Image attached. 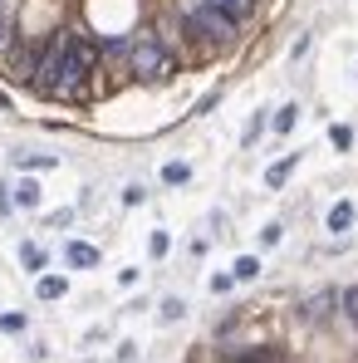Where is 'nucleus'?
I'll use <instances>...</instances> for the list:
<instances>
[{
    "instance_id": "1",
    "label": "nucleus",
    "mask_w": 358,
    "mask_h": 363,
    "mask_svg": "<svg viewBox=\"0 0 358 363\" xmlns=\"http://www.w3.org/2000/svg\"><path fill=\"white\" fill-rule=\"evenodd\" d=\"M93 59H98V49H93V39H84V35H64V55H59V79H55V98H69V93H79L84 89V79H88V69H93Z\"/></svg>"
},
{
    "instance_id": "2",
    "label": "nucleus",
    "mask_w": 358,
    "mask_h": 363,
    "mask_svg": "<svg viewBox=\"0 0 358 363\" xmlns=\"http://www.w3.org/2000/svg\"><path fill=\"white\" fill-rule=\"evenodd\" d=\"M187 30H191V35H201V39H211V44H226V39L236 35V20H231L221 6H191Z\"/></svg>"
},
{
    "instance_id": "3",
    "label": "nucleus",
    "mask_w": 358,
    "mask_h": 363,
    "mask_svg": "<svg viewBox=\"0 0 358 363\" xmlns=\"http://www.w3.org/2000/svg\"><path fill=\"white\" fill-rule=\"evenodd\" d=\"M128 64H133L138 79H158V74L167 69V49H162V39H158V35L133 39V44H128Z\"/></svg>"
},
{
    "instance_id": "4",
    "label": "nucleus",
    "mask_w": 358,
    "mask_h": 363,
    "mask_svg": "<svg viewBox=\"0 0 358 363\" xmlns=\"http://www.w3.org/2000/svg\"><path fill=\"white\" fill-rule=\"evenodd\" d=\"M39 55H44V49H39L35 39H15V44H10V55H6L10 79H15V84H35V74H39Z\"/></svg>"
},
{
    "instance_id": "5",
    "label": "nucleus",
    "mask_w": 358,
    "mask_h": 363,
    "mask_svg": "<svg viewBox=\"0 0 358 363\" xmlns=\"http://www.w3.org/2000/svg\"><path fill=\"white\" fill-rule=\"evenodd\" d=\"M64 261H69V266H79V270H88V266H98V250H93V245H84V241H69V245H64Z\"/></svg>"
},
{
    "instance_id": "6",
    "label": "nucleus",
    "mask_w": 358,
    "mask_h": 363,
    "mask_svg": "<svg viewBox=\"0 0 358 363\" xmlns=\"http://www.w3.org/2000/svg\"><path fill=\"white\" fill-rule=\"evenodd\" d=\"M334 304H339V295H314L310 304H304V319H324Z\"/></svg>"
},
{
    "instance_id": "7",
    "label": "nucleus",
    "mask_w": 358,
    "mask_h": 363,
    "mask_svg": "<svg viewBox=\"0 0 358 363\" xmlns=\"http://www.w3.org/2000/svg\"><path fill=\"white\" fill-rule=\"evenodd\" d=\"M348 226H353V206H348V201L329 206V231H348Z\"/></svg>"
},
{
    "instance_id": "8",
    "label": "nucleus",
    "mask_w": 358,
    "mask_h": 363,
    "mask_svg": "<svg viewBox=\"0 0 358 363\" xmlns=\"http://www.w3.org/2000/svg\"><path fill=\"white\" fill-rule=\"evenodd\" d=\"M35 290H39V299H59V295L69 290V280H64V275H44Z\"/></svg>"
},
{
    "instance_id": "9",
    "label": "nucleus",
    "mask_w": 358,
    "mask_h": 363,
    "mask_svg": "<svg viewBox=\"0 0 358 363\" xmlns=\"http://www.w3.org/2000/svg\"><path fill=\"white\" fill-rule=\"evenodd\" d=\"M162 182H167V187H182V182H191V167H187V162H167V167H162Z\"/></svg>"
},
{
    "instance_id": "10",
    "label": "nucleus",
    "mask_w": 358,
    "mask_h": 363,
    "mask_svg": "<svg viewBox=\"0 0 358 363\" xmlns=\"http://www.w3.org/2000/svg\"><path fill=\"white\" fill-rule=\"evenodd\" d=\"M216 6H221V10H226L231 20H245V15L255 10V0H216Z\"/></svg>"
},
{
    "instance_id": "11",
    "label": "nucleus",
    "mask_w": 358,
    "mask_h": 363,
    "mask_svg": "<svg viewBox=\"0 0 358 363\" xmlns=\"http://www.w3.org/2000/svg\"><path fill=\"white\" fill-rule=\"evenodd\" d=\"M294 162H299V158H285V162H275V167L265 172V182H270V187H285V177L294 172Z\"/></svg>"
},
{
    "instance_id": "12",
    "label": "nucleus",
    "mask_w": 358,
    "mask_h": 363,
    "mask_svg": "<svg viewBox=\"0 0 358 363\" xmlns=\"http://www.w3.org/2000/svg\"><path fill=\"white\" fill-rule=\"evenodd\" d=\"M15 206H39V187H35L30 177H25V182L15 187Z\"/></svg>"
},
{
    "instance_id": "13",
    "label": "nucleus",
    "mask_w": 358,
    "mask_h": 363,
    "mask_svg": "<svg viewBox=\"0 0 358 363\" xmlns=\"http://www.w3.org/2000/svg\"><path fill=\"white\" fill-rule=\"evenodd\" d=\"M261 275V261H255V255H241L236 261V280H255Z\"/></svg>"
},
{
    "instance_id": "14",
    "label": "nucleus",
    "mask_w": 358,
    "mask_h": 363,
    "mask_svg": "<svg viewBox=\"0 0 358 363\" xmlns=\"http://www.w3.org/2000/svg\"><path fill=\"white\" fill-rule=\"evenodd\" d=\"M294 118H299V109H294V103H285V109L275 113V133H290V128H294Z\"/></svg>"
},
{
    "instance_id": "15",
    "label": "nucleus",
    "mask_w": 358,
    "mask_h": 363,
    "mask_svg": "<svg viewBox=\"0 0 358 363\" xmlns=\"http://www.w3.org/2000/svg\"><path fill=\"white\" fill-rule=\"evenodd\" d=\"M329 142H334L339 152H343V147H353V128H343V123H334V128H329Z\"/></svg>"
},
{
    "instance_id": "16",
    "label": "nucleus",
    "mask_w": 358,
    "mask_h": 363,
    "mask_svg": "<svg viewBox=\"0 0 358 363\" xmlns=\"http://www.w3.org/2000/svg\"><path fill=\"white\" fill-rule=\"evenodd\" d=\"M20 261H25L30 270H39V266H44V250H39V245H25V250H20Z\"/></svg>"
},
{
    "instance_id": "17",
    "label": "nucleus",
    "mask_w": 358,
    "mask_h": 363,
    "mask_svg": "<svg viewBox=\"0 0 358 363\" xmlns=\"http://www.w3.org/2000/svg\"><path fill=\"white\" fill-rule=\"evenodd\" d=\"M339 304H343V315L358 324V290H348V295H339Z\"/></svg>"
},
{
    "instance_id": "18",
    "label": "nucleus",
    "mask_w": 358,
    "mask_h": 363,
    "mask_svg": "<svg viewBox=\"0 0 358 363\" xmlns=\"http://www.w3.org/2000/svg\"><path fill=\"white\" fill-rule=\"evenodd\" d=\"M182 309H187L182 299H162V319H167V324H172V319H182Z\"/></svg>"
},
{
    "instance_id": "19",
    "label": "nucleus",
    "mask_w": 358,
    "mask_h": 363,
    "mask_svg": "<svg viewBox=\"0 0 358 363\" xmlns=\"http://www.w3.org/2000/svg\"><path fill=\"white\" fill-rule=\"evenodd\" d=\"M20 167H55V158H49V152H39V158H25V152H20Z\"/></svg>"
},
{
    "instance_id": "20",
    "label": "nucleus",
    "mask_w": 358,
    "mask_h": 363,
    "mask_svg": "<svg viewBox=\"0 0 358 363\" xmlns=\"http://www.w3.org/2000/svg\"><path fill=\"white\" fill-rule=\"evenodd\" d=\"M0 329H6V334H20V329H25V315H6V319H0Z\"/></svg>"
},
{
    "instance_id": "21",
    "label": "nucleus",
    "mask_w": 358,
    "mask_h": 363,
    "mask_svg": "<svg viewBox=\"0 0 358 363\" xmlns=\"http://www.w3.org/2000/svg\"><path fill=\"white\" fill-rule=\"evenodd\" d=\"M6 35H10V15H6V10H0V39H6Z\"/></svg>"
}]
</instances>
